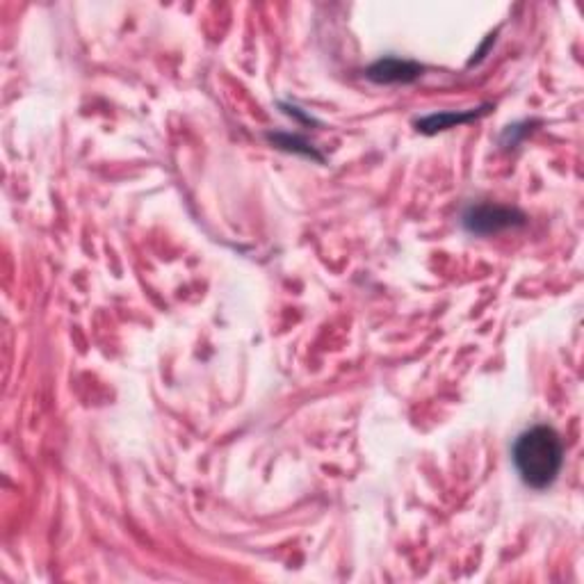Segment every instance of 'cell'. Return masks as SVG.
I'll return each instance as SVG.
<instances>
[{
	"instance_id": "cell-3",
	"label": "cell",
	"mask_w": 584,
	"mask_h": 584,
	"mask_svg": "<svg viewBox=\"0 0 584 584\" xmlns=\"http://www.w3.org/2000/svg\"><path fill=\"white\" fill-rule=\"evenodd\" d=\"M418 76H420L418 64L397 58L379 60L368 69V78L375 80V83H411V80H416Z\"/></svg>"
},
{
	"instance_id": "cell-2",
	"label": "cell",
	"mask_w": 584,
	"mask_h": 584,
	"mask_svg": "<svg viewBox=\"0 0 584 584\" xmlns=\"http://www.w3.org/2000/svg\"><path fill=\"white\" fill-rule=\"evenodd\" d=\"M525 215L516 208L507 206H493V204H480L466 210L464 215V226L466 231L475 235H493L507 229H514V226H523Z\"/></svg>"
},
{
	"instance_id": "cell-4",
	"label": "cell",
	"mask_w": 584,
	"mask_h": 584,
	"mask_svg": "<svg viewBox=\"0 0 584 584\" xmlns=\"http://www.w3.org/2000/svg\"><path fill=\"white\" fill-rule=\"evenodd\" d=\"M477 112H464V115H457V112H445V115H432L418 121V128L423 133H436L445 131V128H452L454 124H466V121L475 119Z\"/></svg>"
},
{
	"instance_id": "cell-1",
	"label": "cell",
	"mask_w": 584,
	"mask_h": 584,
	"mask_svg": "<svg viewBox=\"0 0 584 584\" xmlns=\"http://www.w3.org/2000/svg\"><path fill=\"white\" fill-rule=\"evenodd\" d=\"M514 466L530 489H548L564 466V443L553 427L539 425L523 432L514 443Z\"/></svg>"
}]
</instances>
